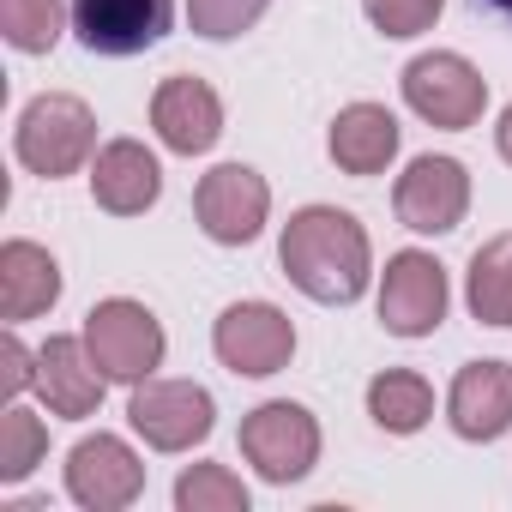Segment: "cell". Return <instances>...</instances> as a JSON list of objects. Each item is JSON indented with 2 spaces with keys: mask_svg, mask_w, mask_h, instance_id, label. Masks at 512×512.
Segmentation results:
<instances>
[{
  "mask_svg": "<svg viewBox=\"0 0 512 512\" xmlns=\"http://www.w3.org/2000/svg\"><path fill=\"white\" fill-rule=\"evenodd\" d=\"M368 416L386 428V434H416L428 416H434V386L410 368H386L368 380Z\"/></svg>",
  "mask_w": 512,
  "mask_h": 512,
  "instance_id": "cell-20",
  "label": "cell"
},
{
  "mask_svg": "<svg viewBox=\"0 0 512 512\" xmlns=\"http://www.w3.org/2000/svg\"><path fill=\"white\" fill-rule=\"evenodd\" d=\"M278 266L302 296H314L326 308H344V302H356L368 290V272H374L368 229L338 205H308V211H296L284 223Z\"/></svg>",
  "mask_w": 512,
  "mask_h": 512,
  "instance_id": "cell-1",
  "label": "cell"
},
{
  "mask_svg": "<svg viewBox=\"0 0 512 512\" xmlns=\"http://www.w3.org/2000/svg\"><path fill=\"white\" fill-rule=\"evenodd\" d=\"M67 494L85 506V512H121L145 494V464L127 440L115 434H85L73 452H67Z\"/></svg>",
  "mask_w": 512,
  "mask_h": 512,
  "instance_id": "cell-11",
  "label": "cell"
},
{
  "mask_svg": "<svg viewBox=\"0 0 512 512\" xmlns=\"http://www.w3.org/2000/svg\"><path fill=\"white\" fill-rule=\"evenodd\" d=\"M446 422L458 440H500L512 428V368L506 362H464L446 392Z\"/></svg>",
  "mask_w": 512,
  "mask_h": 512,
  "instance_id": "cell-15",
  "label": "cell"
},
{
  "mask_svg": "<svg viewBox=\"0 0 512 512\" xmlns=\"http://www.w3.org/2000/svg\"><path fill=\"white\" fill-rule=\"evenodd\" d=\"M193 211H199V229H205L217 247H247L253 235L266 229L272 187H266L260 169H247V163H217L211 175H199Z\"/></svg>",
  "mask_w": 512,
  "mask_h": 512,
  "instance_id": "cell-7",
  "label": "cell"
},
{
  "mask_svg": "<svg viewBox=\"0 0 512 512\" xmlns=\"http://www.w3.org/2000/svg\"><path fill=\"white\" fill-rule=\"evenodd\" d=\"M0 31L19 55H49L61 43V0H0Z\"/></svg>",
  "mask_w": 512,
  "mask_h": 512,
  "instance_id": "cell-21",
  "label": "cell"
},
{
  "mask_svg": "<svg viewBox=\"0 0 512 512\" xmlns=\"http://www.w3.org/2000/svg\"><path fill=\"white\" fill-rule=\"evenodd\" d=\"M241 458L266 482H302L320 464V422L302 404L272 398V404L241 416Z\"/></svg>",
  "mask_w": 512,
  "mask_h": 512,
  "instance_id": "cell-3",
  "label": "cell"
},
{
  "mask_svg": "<svg viewBox=\"0 0 512 512\" xmlns=\"http://www.w3.org/2000/svg\"><path fill=\"white\" fill-rule=\"evenodd\" d=\"M326 145H332V163L344 175H380L398 157V121L380 103H350V109H338Z\"/></svg>",
  "mask_w": 512,
  "mask_h": 512,
  "instance_id": "cell-18",
  "label": "cell"
},
{
  "mask_svg": "<svg viewBox=\"0 0 512 512\" xmlns=\"http://www.w3.org/2000/svg\"><path fill=\"white\" fill-rule=\"evenodd\" d=\"M157 193H163V169L139 139H109L91 157V199L109 217H139L157 205Z\"/></svg>",
  "mask_w": 512,
  "mask_h": 512,
  "instance_id": "cell-16",
  "label": "cell"
},
{
  "mask_svg": "<svg viewBox=\"0 0 512 512\" xmlns=\"http://www.w3.org/2000/svg\"><path fill=\"white\" fill-rule=\"evenodd\" d=\"M151 127H157V139H163L169 151L199 157V151H211L217 133H223V103H217V91H211L205 79L175 73V79H163L157 97H151Z\"/></svg>",
  "mask_w": 512,
  "mask_h": 512,
  "instance_id": "cell-13",
  "label": "cell"
},
{
  "mask_svg": "<svg viewBox=\"0 0 512 512\" xmlns=\"http://www.w3.org/2000/svg\"><path fill=\"white\" fill-rule=\"evenodd\" d=\"M266 7H272V0H187V25L199 37H211V43H229V37L260 25Z\"/></svg>",
  "mask_w": 512,
  "mask_h": 512,
  "instance_id": "cell-24",
  "label": "cell"
},
{
  "mask_svg": "<svg viewBox=\"0 0 512 512\" xmlns=\"http://www.w3.org/2000/svg\"><path fill=\"white\" fill-rule=\"evenodd\" d=\"M464 302L482 326H512V229L488 235L470 253V272H464Z\"/></svg>",
  "mask_w": 512,
  "mask_h": 512,
  "instance_id": "cell-19",
  "label": "cell"
},
{
  "mask_svg": "<svg viewBox=\"0 0 512 512\" xmlns=\"http://www.w3.org/2000/svg\"><path fill=\"white\" fill-rule=\"evenodd\" d=\"M446 320V272L434 253H392L380 278V326L392 338H428Z\"/></svg>",
  "mask_w": 512,
  "mask_h": 512,
  "instance_id": "cell-10",
  "label": "cell"
},
{
  "mask_svg": "<svg viewBox=\"0 0 512 512\" xmlns=\"http://www.w3.org/2000/svg\"><path fill=\"white\" fill-rule=\"evenodd\" d=\"M175 506L181 512H247V488L223 464H193L175 482Z\"/></svg>",
  "mask_w": 512,
  "mask_h": 512,
  "instance_id": "cell-22",
  "label": "cell"
},
{
  "mask_svg": "<svg viewBox=\"0 0 512 512\" xmlns=\"http://www.w3.org/2000/svg\"><path fill=\"white\" fill-rule=\"evenodd\" d=\"M446 0H362V13L374 19L380 37H422L440 19Z\"/></svg>",
  "mask_w": 512,
  "mask_h": 512,
  "instance_id": "cell-25",
  "label": "cell"
},
{
  "mask_svg": "<svg viewBox=\"0 0 512 512\" xmlns=\"http://www.w3.org/2000/svg\"><path fill=\"white\" fill-rule=\"evenodd\" d=\"M404 229L416 235H446L464 223L470 211V175L458 157H416L404 175H398V193H392Z\"/></svg>",
  "mask_w": 512,
  "mask_h": 512,
  "instance_id": "cell-12",
  "label": "cell"
},
{
  "mask_svg": "<svg viewBox=\"0 0 512 512\" xmlns=\"http://www.w3.org/2000/svg\"><path fill=\"white\" fill-rule=\"evenodd\" d=\"M43 452H49V428H43V416H31V410H7L0 416V482H25L37 464H43Z\"/></svg>",
  "mask_w": 512,
  "mask_h": 512,
  "instance_id": "cell-23",
  "label": "cell"
},
{
  "mask_svg": "<svg viewBox=\"0 0 512 512\" xmlns=\"http://www.w3.org/2000/svg\"><path fill=\"white\" fill-rule=\"evenodd\" d=\"M211 350H217V362H223L229 374L266 380V374L290 368V356H296V326H290V314L272 308V302H235V308L217 314Z\"/></svg>",
  "mask_w": 512,
  "mask_h": 512,
  "instance_id": "cell-6",
  "label": "cell"
},
{
  "mask_svg": "<svg viewBox=\"0 0 512 512\" xmlns=\"http://www.w3.org/2000/svg\"><path fill=\"white\" fill-rule=\"evenodd\" d=\"M25 386H37V356L7 332V338H0V392H7V398H19Z\"/></svg>",
  "mask_w": 512,
  "mask_h": 512,
  "instance_id": "cell-26",
  "label": "cell"
},
{
  "mask_svg": "<svg viewBox=\"0 0 512 512\" xmlns=\"http://www.w3.org/2000/svg\"><path fill=\"white\" fill-rule=\"evenodd\" d=\"M127 422L145 434V446L157 452H187L211 434L217 422V404L205 386L193 380H139L133 398H127Z\"/></svg>",
  "mask_w": 512,
  "mask_h": 512,
  "instance_id": "cell-8",
  "label": "cell"
},
{
  "mask_svg": "<svg viewBox=\"0 0 512 512\" xmlns=\"http://www.w3.org/2000/svg\"><path fill=\"white\" fill-rule=\"evenodd\" d=\"M85 344H91L97 368L109 380H127V386L151 380L157 362H163V326H157V314L145 302H127V296H109V302H97L85 314Z\"/></svg>",
  "mask_w": 512,
  "mask_h": 512,
  "instance_id": "cell-4",
  "label": "cell"
},
{
  "mask_svg": "<svg viewBox=\"0 0 512 512\" xmlns=\"http://www.w3.org/2000/svg\"><path fill=\"white\" fill-rule=\"evenodd\" d=\"M482 7H494V13H506V19H512V0H482Z\"/></svg>",
  "mask_w": 512,
  "mask_h": 512,
  "instance_id": "cell-28",
  "label": "cell"
},
{
  "mask_svg": "<svg viewBox=\"0 0 512 512\" xmlns=\"http://www.w3.org/2000/svg\"><path fill=\"white\" fill-rule=\"evenodd\" d=\"M103 386H109V374L97 368L85 332H79V338H49V344L37 350V392H43L49 416H67V422L97 416Z\"/></svg>",
  "mask_w": 512,
  "mask_h": 512,
  "instance_id": "cell-14",
  "label": "cell"
},
{
  "mask_svg": "<svg viewBox=\"0 0 512 512\" xmlns=\"http://www.w3.org/2000/svg\"><path fill=\"white\" fill-rule=\"evenodd\" d=\"M67 13H73V31L91 55L127 61V55H145L169 37L175 0H73Z\"/></svg>",
  "mask_w": 512,
  "mask_h": 512,
  "instance_id": "cell-9",
  "label": "cell"
},
{
  "mask_svg": "<svg viewBox=\"0 0 512 512\" xmlns=\"http://www.w3.org/2000/svg\"><path fill=\"white\" fill-rule=\"evenodd\" d=\"M494 145H500V157L512 163V103H506V115H500V127H494Z\"/></svg>",
  "mask_w": 512,
  "mask_h": 512,
  "instance_id": "cell-27",
  "label": "cell"
},
{
  "mask_svg": "<svg viewBox=\"0 0 512 512\" xmlns=\"http://www.w3.org/2000/svg\"><path fill=\"white\" fill-rule=\"evenodd\" d=\"M61 302V266L55 253L37 247V241H7L0 247V314L13 326L19 320H37Z\"/></svg>",
  "mask_w": 512,
  "mask_h": 512,
  "instance_id": "cell-17",
  "label": "cell"
},
{
  "mask_svg": "<svg viewBox=\"0 0 512 512\" xmlns=\"http://www.w3.org/2000/svg\"><path fill=\"white\" fill-rule=\"evenodd\" d=\"M13 151L43 181L79 175L91 163V151H97V115L79 97H67V91H43V97L25 103L19 133H13Z\"/></svg>",
  "mask_w": 512,
  "mask_h": 512,
  "instance_id": "cell-2",
  "label": "cell"
},
{
  "mask_svg": "<svg viewBox=\"0 0 512 512\" xmlns=\"http://www.w3.org/2000/svg\"><path fill=\"white\" fill-rule=\"evenodd\" d=\"M404 103H410L428 127L464 133V127H476L482 109H488V79H482L464 55L434 49V55H416V61L404 67Z\"/></svg>",
  "mask_w": 512,
  "mask_h": 512,
  "instance_id": "cell-5",
  "label": "cell"
}]
</instances>
